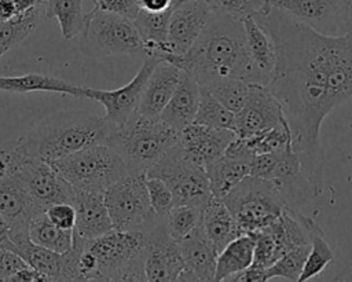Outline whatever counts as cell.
<instances>
[{"mask_svg":"<svg viewBox=\"0 0 352 282\" xmlns=\"http://www.w3.org/2000/svg\"><path fill=\"white\" fill-rule=\"evenodd\" d=\"M272 39L268 89L279 100L312 195L323 191V120L352 98V34H323L267 6L253 15Z\"/></svg>","mask_w":352,"mask_h":282,"instance_id":"obj_1","label":"cell"},{"mask_svg":"<svg viewBox=\"0 0 352 282\" xmlns=\"http://www.w3.org/2000/svg\"><path fill=\"white\" fill-rule=\"evenodd\" d=\"M168 62L191 73L201 87L227 78L258 84L242 19L214 11L194 45Z\"/></svg>","mask_w":352,"mask_h":282,"instance_id":"obj_2","label":"cell"},{"mask_svg":"<svg viewBox=\"0 0 352 282\" xmlns=\"http://www.w3.org/2000/svg\"><path fill=\"white\" fill-rule=\"evenodd\" d=\"M109 131L103 117L85 110H69L50 116L14 142L23 155L52 162L84 147L104 143Z\"/></svg>","mask_w":352,"mask_h":282,"instance_id":"obj_3","label":"cell"},{"mask_svg":"<svg viewBox=\"0 0 352 282\" xmlns=\"http://www.w3.org/2000/svg\"><path fill=\"white\" fill-rule=\"evenodd\" d=\"M179 142V132L160 117L135 111L125 124L110 129L104 143L125 162L129 173H147Z\"/></svg>","mask_w":352,"mask_h":282,"instance_id":"obj_4","label":"cell"},{"mask_svg":"<svg viewBox=\"0 0 352 282\" xmlns=\"http://www.w3.org/2000/svg\"><path fill=\"white\" fill-rule=\"evenodd\" d=\"M98 267V281H146L144 260L147 237L142 230L109 232L84 241Z\"/></svg>","mask_w":352,"mask_h":282,"instance_id":"obj_5","label":"cell"},{"mask_svg":"<svg viewBox=\"0 0 352 282\" xmlns=\"http://www.w3.org/2000/svg\"><path fill=\"white\" fill-rule=\"evenodd\" d=\"M62 177L80 191L103 193L129 172L124 160L106 143H96L50 162Z\"/></svg>","mask_w":352,"mask_h":282,"instance_id":"obj_6","label":"cell"},{"mask_svg":"<svg viewBox=\"0 0 352 282\" xmlns=\"http://www.w3.org/2000/svg\"><path fill=\"white\" fill-rule=\"evenodd\" d=\"M221 199L243 234L268 226L287 206L279 187L272 180L252 175L242 179Z\"/></svg>","mask_w":352,"mask_h":282,"instance_id":"obj_7","label":"cell"},{"mask_svg":"<svg viewBox=\"0 0 352 282\" xmlns=\"http://www.w3.org/2000/svg\"><path fill=\"white\" fill-rule=\"evenodd\" d=\"M146 176L158 177L170 188L175 205L186 204L204 208L213 197L205 168L186 155L182 147L172 146Z\"/></svg>","mask_w":352,"mask_h":282,"instance_id":"obj_8","label":"cell"},{"mask_svg":"<svg viewBox=\"0 0 352 282\" xmlns=\"http://www.w3.org/2000/svg\"><path fill=\"white\" fill-rule=\"evenodd\" d=\"M114 230H144L153 217L146 187V173H128L103 191Z\"/></svg>","mask_w":352,"mask_h":282,"instance_id":"obj_9","label":"cell"},{"mask_svg":"<svg viewBox=\"0 0 352 282\" xmlns=\"http://www.w3.org/2000/svg\"><path fill=\"white\" fill-rule=\"evenodd\" d=\"M81 34L102 54L146 55L144 41L133 19L118 14L91 10L87 12L85 26Z\"/></svg>","mask_w":352,"mask_h":282,"instance_id":"obj_10","label":"cell"},{"mask_svg":"<svg viewBox=\"0 0 352 282\" xmlns=\"http://www.w3.org/2000/svg\"><path fill=\"white\" fill-rule=\"evenodd\" d=\"M164 217L154 213L148 224L142 230L147 237L146 281H197L184 263L179 243L169 237Z\"/></svg>","mask_w":352,"mask_h":282,"instance_id":"obj_11","label":"cell"},{"mask_svg":"<svg viewBox=\"0 0 352 282\" xmlns=\"http://www.w3.org/2000/svg\"><path fill=\"white\" fill-rule=\"evenodd\" d=\"M249 166L252 176L272 180L279 187L287 206L294 208L311 193L300 158L292 144L278 151L256 155L249 161Z\"/></svg>","mask_w":352,"mask_h":282,"instance_id":"obj_12","label":"cell"},{"mask_svg":"<svg viewBox=\"0 0 352 282\" xmlns=\"http://www.w3.org/2000/svg\"><path fill=\"white\" fill-rule=\"evenodd\" d=\"M161 59L154 55H144V61L135 74V77L125 85L104 91L94 88H82V98L99 102L104 107V121L110 129L118 128L128 121V118L138 110L146 83Z\"/></svg>","mask_w":352,"mask_h":282,"instance_id":"obj_13","label":"cell"},{"mask_svg":"<svg viewBox=\"0 0 352 282\" xmlns=\"http://www.w3.org/2000/svg\"><path fill=\"white\" fill-rule=\"evenodd\" d=\"M11 179L44 209L56 202H72L73 187L47 161L28 158Z\"/></svg>","mask_w":352,"mask_h":282,"instance_id":"obj_14","label":"cell"},{"mask_svg":"<svg viewBox=\"0 0 352 282\" xmlns=\"http://www.w3.org/2000/svg\"><path fill=\"white\" fill-rule=\"evenodd\" d=\"M3 246L18 253L30 267L44 274L50 281H80V242L73 241V248L65 253L33 243L29 235L8 239Z\"/></svg>","mask_w":352,"mask_h":282,"instance_id":"obj_15","label":"cell"},{"mask_svg":"<svg viewBox=\"0 0 352 282\" xmlns=\"http://www.w3.org/2000/svg\"><path fill=\"white\" fill-rule=\"evenodd\" d=\"M213 10L205 0H177L168 23L169 55L164 61L184 55L206 26Z\"/></svg>","mask_w":352,"mask_h":282,"instance_id":"obj_16","label":"cell"},{"mask_svg":"<svg viewBox=\"0 0 352 282\" xmlns=\"http://www.w3.org/2000/svg\"><path fill=\"white\" fill-rule=\"evenodd\" d=\"M285 121L282 106L268 87L250 83L245 103L235 113V135L248 138Z\"/></svg>","mask_w":352,"mask_h":282,"instance_id":"obj_17","label":"cell"},{"mask_svg":"<svg viewBox=\"0 0 352 282\" xmlns=\"http://www.w3.org/2000/svg\"><path fill=\"white\" fill-rule=\"evenodd\" d=\"M235 132L191 122L179 131V146L188 158L201 166L223 155Z\"/></svg>","mask_w":352,"mask_h":282,"instance_id":"obj_18","label":"cell"},{"mask_svg":"<svg viewBox=\"0 0 352 282\" xmlns=\"http://www.w3.org/2000/svg\"><path fill=\"white\" fill-rule=\"evenodd\" d=\"M72 204L76 210L74 239L89 241L113 230L103 193L74 190Z\"/></svg>","mask_w":352,"mask_h":282,"instance_id":"obj_19","label":"cell"},{"mask_svg":"<svg viewBox=\"0 0 352 282\" xmlns=\"http://www.w3.org/2000/svg\"><path fill=\"white\" fill-rule=\"evenodd\" d=\"M44 210L11 177L0 182V213L10 226V239L29 235L32 219Z\"/></svg>","mask_w":352,"mask_h":282,"instance_id":"obj_20","label":"cell"},{"mask_svg":"<svg viewBox=\"0 0 352 282\" xmlns=\"http://www.w3.org/2000/svg\"><path fill=\"white\" fill-rule=\"evenodd\" d=\"M182 72L179 66L161 59L146 83L136 111L147 117H160L179 84Z\"/></svg>","mask_w":352,"mask_h":282,"instance_id":"obj_21","label":"cell"},{"mask_svg":"<svg viewBox=\"0 0 352 282\" xmlns=\"http://www.w3.org/2000/svg\"><path fill=\"white\" fill-rule=\"evenodd\" d=\"M267 4L289 14L319 33L338 34L336 0H267Z\"/></svg>","mask_w":352,"mask_h":282,"instance_id":"obj_22","label":"cell"},{"mask_svg":"<svg viewBox=\"0 0 352 282\" xmlns=\"http://www.w3.org/2000/svg\"><path fill=\"white\" fill-rule=\"evenodd\" d=\"M199 95L201 88L198 81L191 73L183 70L179 84L161 111L160 118L175 131H182L194 122L199 105Z\"/></svg>","mask_w":352,"mask_h":282,"instance_id":"obj_23","label":"cell"},{"mask_svg":"<svg viewBox=\"0 0 352 282\" xmlns=\"http://www.w3.org/2000/svg\"><path fill=\"white\" fill-rule=\"evenodd\" d=\"M289 144H292V132L287 121H285L278 127L248 138L235 136L226 149L224 154L231 158L250 161L256 155L278 151Z\"/></svg>","mask_w":352,"mask_h":282,"instance_id":"obj_24","label":"cell"},{"mask_svg":"<svg viewBox=\"0 0 352 282\" xmlns=\"http://www.w3.org/2000/svg\"><path fill=\"white\" fill-rule=\"evenodd\" d=\"M248 52L258 77V84L268 85L275 67V47L265 29L253 15L242 19Z\"/></svg>","mask_w":352,"mask_h":282,"instance_id":"obj_25","label":"cell"},{"mask_svg":"<svg viewBox=\"0 0 352 282\" xmlns=\"http://www.w3.org/2000/svg\"><path fill=\"white\" fill-rule=\"evenodd\" d=\"M199 226L217 253L234 238L243 234L221 198L212 197L201 209Z\"/></svg>","mask_w":352,"mask_h":282,"instance_id":"obj_26","label":"cell"},{"mask_svg":"<svg viewBox=\"0 0 352 282\" xmlns=\"http://www.w3.org/2000/svg\"><path fill=\"white\" fill-rule=\"evenodd\" d=\"M187 268L197 281H214L217 250L198 226L190 235L177 242Z\"/></svg>","mask_w":352,"mask_h":282,"instance_id":"obj_27","label":"cell"},{"mask_svg":"<svg viewBox=\"0 0 352 282\" xmlns=\"http://www.w3.org/2000/svg\"><path fill=\"white\" fill-rule=\"evenodd\" d=\"M81 85L41 73H28L22 76H0V89L14 94L29 92H58L73 98H82Z\"/></svg>","mask_w":352,"mask_h":282,"instance_id":"obj_28","label":"cell"},{"mask_svg":"<svg viewBox=\"0 0 352 282\" xmlns=\"http://www.w3.org/2000/svg\"><path fill=\"white\" fill-rule=\"evenodd\" d=\"M254 237L245 232L230 241L219 253L216 260L214 281H228L232 275L253 264Z\"/></svg>","mask_w":352,"mask_h":282,"instance_id":"obj_29","label":"cell"},{"mask_svg":"<svg viewBox=\"0 0 352 282\" xmlns=\"http://www.w3.org/2000/svg\"><path fill=\"white\" fill-rule=\"evenodd\" d=\"M204 168L212 195L216 198L227 195L242 179L250 175L249 161L231 158L226 154L210 161Z\"/></svg>","mask_w":352,"mask_h":282,"instance_id":"obj_30","label":"cell"},{"mask_svg":"<svg viewBox=\"0 0 352 282\" xmlns=\"http://www.w3.org/2000/svg\"><path fill=\"white\" fill-rule=\"evenodd\" d=\"M252 234L254 237V257L252 265L265 270L286 253L285 231L280 216Z\"/></svg>","mask_w":352,"mask_h":282,"instance_id":"obj_31","label":"cell"},{"mask_svg":"<svg viewBox=\"0 0 352 282\" xmlns=\"http://www.w3.org/2000/svg\"><path fill=\"white\" fill-rule=\"evenodd\" d=\"M43 4L44 15L58 21L65 39L72 40L82 33L87 19L84 0H43Z\"/></svg>","mask_w":352,"mask_h":282,"instance_id":"obj_32","label":"cell"},{"mask_svg":"<svg viewBox=\"0 0 352 282\" xmlns=\"http://www.w3.org/2000/svg\"><path fill=\"white\" fill-rule=\"evenodd\" d=\"M28 234L33 243L58 253H65L73 248V230L55 226L45 215V210L32 219Z\"/></svg>","mask_w":352,"mask_h":282,"instance_id":"obj_33","label":"cell"},{"mask_svg":"<svg viewBox=\"0 0 352 282\" xmlns=\"http://www.w3.org/2000/svg\"><path fill=\"white\" fill-rule=\"evenodd\" d=\"M43 15L44 4L41 1L25 14L6 21L0 19V58L12 47L22 43L37 28Z\"/></svg>","mask_w":352,"mask_h":282,"instance_id":"obj_34","label":"cell"},{"mask_svg":"<svg viewBox=\"0 0 352 282\" xmlns=\"http://www.w3.org/2000/svg\"><path fill=\"white\" fill-rule=\"evenodd\" d=\"M199 88V105L194 122L235 132V113L220 103L206 88L201 85Z\"/></svg>","mask_w":352,"mask_h":282,"instance_id":"obj_35","label":"cell"},{"mask_svg":"<svg viewBox=\"0 0 352 282\" xmlns=\"http://www.w3.org/2000/svg\"><path fill=\"white\" fill-rule=\"evenodd\" d=\"M165 228L176 242L190 235L201 221V208L186 204H176L164 217Z\"/></svg>","mask_w":352,"mask_h":282,"instance_id":"obj_36","label":"cell"},{"mask_svg":"<svg viewBox=\"0 0 352 282\" xmlns=\"http://www.w3.org/2000/svg\"><path fill=\"white\" fill-rule=\"evenodd\" d=\"M333 259H334V250L329 245L324 237V232L320 228L312 237L311 246H309L307 259L304 261L301 274L298 276V281L302 282V281H308L318 276L333 261Z\"/></svg>","mask_w":352,"mask_h":282,"instance_id":"obj_37","label":"cell"},{"mask_svg":"<svg viewBox=\"0 0 352 282\" xmlns=\"http://www.w3.org/2000/svg\"><path fill=\"white\" fill-rule=\"evenodd\" d=\"M309 245H301L283 253L272 265L265 268V281L282 278L286 281H298Z\"/></svg>","mask_w":352,"mask_h":282,"instance_id":"obj_38","label":"cell"},{"mask_svg":"<svg viewBox=\"0 0 352 282\" xmlns=\"http://www.w3.org/2000/svg\"><path fill=\"white\" fill-rule=\"evenodd\" d=\"M250 83L241 78H227L221 81L212 83L204 88H206L220 103H223L228 110L236 113L249 92Z\"/></svg>","mask_w":352,"mask_h":282,"instance_id":"obj_39","label":"cell"},{"mask_svg":"<svg viewBox=\"0 0 352 282\" xmlns=\"http://www.w3.org/2000/svg\"><path fill=\"white\" fill-rule=\"evenodd\" d=\"M214 12L226 14L236 19L261 12L268 4L267 0H205Z\"/></svg>","mask_w":352,"mask_h":282,"instance_id":"obj_40","label":"cell"},{"mask_svg":"<svg viewBox=\"0 0 352 282\" xmlns=\"http://www.w3.org/2000/svg\"><path fill=\"white\" fill-rule=\"evenodd\" d=\"M146 187L153 213L164 217L175 205L170 188L161 179L151 176H146Z\"/></svg>","mask_w":352,"mask_h":282,"instance_id":"obj_41","label":"cell"},{"mask_svg":"<svg viewBox=\"0 0 352 282\" xmlns=\"http://www.w3.org/2000/svg\"><path fill=\"white\" fill-rule=\"evenodd\" d=\"M28 158L16 149L15 142L0 147V182L11 177Z\"/></svg>","mask_w":352,"mask_h":282,"instance_id":"obj_42","label":"cell"},{"mask_svg":"<svg viewBox=\"0 0 352 282\" xmlns=\"http://www.w3.org/2000/svg\"><path fill=\"white\" fill-rule=\"evenodd\" d=\"M48 219L58 227L73 230L76 224V210L72 202H56L45 209Z\"/></svg>","mask_w":352,"mask_h":282,"instance_id":"obj_43","label":"cell"},{"mask_svg":"<svg viewBox=\"0 0 352 282\" xmlns=\"http://www.w3.org/2000/svg\"><path fill=\"white\" fill-rule=\"evenodd\" d=\"M118 14L129 19H135L139 12L138 0H94V8Z\"/></svg>","mask_w":352,"mask_h":282,"instance_id":"obj_44","label":"cell"},{"mask_svg":"<svg viewBox=\"0 0 352 282\" xmlns=\"http://www.w3.org/2000/svg\"><path fill=\"white\" fill-rule=\"evenodd\" d=\"M28 263L14 250L0 245V281H11V278Z\"/></svg>","mask_w":352,"mask_h":282,"instance_id":"obj_45","label":"cell"},{"mask_svg":"<svg viewBox=\"0 0 352 282\" xmlns=\"http://www.w3.org/2000/svg\"><path fill=\"white\" fill-rule=\"evenodd\" d=\"M338 34H352V0H336Z\"/></svg>","mask_w":352,"mask_h":282,"instance_id":"obj_46","label":"cell"},{"mask_svg":"<svg viewBox=\"0 0 352 282\" xmlns=\"http://www.w3.org/2000/svg\"><path fill=\"white\" fill-rule=\"evenodd\" d=\"M12 282H36V281H44V282H48L50 279L41 274L40 271H37L36 268L30 267L29 264L23 268H21L12 278H11Z\"/></svg>","mask_w":352,"mask_h":282,"instance_id":"obj_47","label":"cell"},{"mask_svg":"<svg viewBox=\"0 0 352 282\" xmlns=\"http://www.w3.org/2000/svg\"><path fill=\"white\" fill-rule=\"evenodd\" d=\"M177 0H138L139 8L148 12H160L172 8Z\"/></svg>","mask_w":352,"mask_h":282,"instance_id":"obj_48","label":"cell"},{"mask_svg":"<svg viewBox=\"0 0 352 282\" xmlns=\"http://www.w3.org/2000/svg\"><path fill=\"white\" fill-rule=\"evenodd\" d=\"M10 239V226L0 213V245H4Z\"/></svg>","mask_w":352,"mask_h":282,"instance_id":"obj_49","label":"cell"},{"mask_svg":"<svg viewBox=\"0 0 352 282\" xmlns=\"http://www.w3.org/2000/svg\"><path fill=\"white\" fill-rule=\"evenodd\" d=\"M334 279H337V281H352V263L348 264Z\"/></svg>","mask_w":352,"mask_h":282,"instance_id":"obj_50","label":"cell"}]
</instances>
